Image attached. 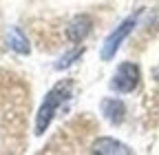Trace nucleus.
Wrapping results in <instances>:
<instances>
[{"label": "nucleus", "instance_id": "39448f33", "mask_svg": "<svg viewBox=\"0 0 159 155\" xmlns=\"http://www.w3.org/2000/svg\"><path fill=\"white\" fill-rule=\"evenodd\" d=\"M93 153H104V155H119L122 153V155H128L130 148L126 144H122V142L111 140V138H102V140H97L93 144Z\"/></svg>", "mask_w": 159, "mask_h": 155}, {"label": "nucleus", "instance_id": "7ed1b4c3", "mask_svg": "<svg viewBox=\"0 0 159 155\" xmlns=\"http://www.w3.org/2000/svg\"><path fill=\"white\" fill-rule=\"evenodd\" d=\"M137 84H139V69H137V64H133V62L119 64V69L115 71V78H113L111 87L115 91H119V93H128Z\"/></svg>", "mask_w": 159, "mask_h": 155}, {"label": "nucleus", "instance_id": "6e6552de", "mask_svg": "<svg viewBox=\"0 0 159 155\" xmlns=\"http://www.w3.org/2000/svg\"><path fill=\"white\" fill-rule=\"evenodd\" d=\"M80 55H82V49H80V47H77V49H73V51H69V53H64V55L55 62V69H66V67H71Z\"/></svg>", "mask_w": 159, "mask_h": 155}, {"label": "nucleus", "instance_id": "423d86ee", "mask_svg": "<svg viewBox=\"0 0 159 155\" xmlns=\"http://www.w3.org/2000/svg\"><path fill=\"white\" fill-rule=\"evenodd\" d=\"M102 111L108 118V122L113 124H122L124 122V115H126V106L119 102V100H104L102 102Z\"/></svg>", "mask_w": 159, "mask_h": 155}, {"label": "nucleus", "instance_id": "f03ea898", "mask_svg": "<svg viewBox=\"0 0 159 155\" xmlns=\"http://www.w3.org/2000/svg\"><path fill=\"white\" fill-rule=\"evenodd\" d=\"M135 22H137V16L126 18V20H124L122 25H119V27L106 38V42H104V47H102V60H111V58L115 55V51L119 49V45H122V42L126 40V35L133 31Z\"/></svg>", "mask_w": 159, "mask_h": 155}, {"label": "nucleus", "instance_id": "0eeeda50", "mask_svg": "<svg viewBox=\"0 0 159 155\" xmlns=\"http://www.w3.org/2000/svg\"><path fill=\"white\" fill-rule=\"evenodd\" d=\"M7 45L16 51V53H22V55H27L29 51H31V47H29V40L25 38V33L20 31V29H9L7 31Z\"/></svg>", "mask_w": 159, "mask_h": 155}, {"label": "nucleus", "instance_id": "f257e3e1", "mask_svg": "<svg viewBox=\"0 0 159 155\" xmlns=\"http://www.w3.org/2000/svg\"><path fill=\"white\" fill-rule=\"evenodd\" d=\"M71 91H73V82H71V80H62V82H57V84L47 93L42 106H40V111H38V118H35V135H42V133L49 129L55 111L71 98Z\"/></svg>", "mask_w": 159, "mask_h": 155}, {"label": "nucleus", "instance_id": "20e7f679", "mask_svg": "<svg viewBox=\"0 0 159 155\" xmlns=\"http://www.w3.org/2000/svg\"><path fill=\"white\" fill-rule=\"evenodd\" d=\"M91 29H93V20L89 16H75L73 20L66 25V35H69V40L80 42V40H84V38L91 33Z\"/></svg>", "mask_w": 159, "mask_h": 155}]
</instances>
